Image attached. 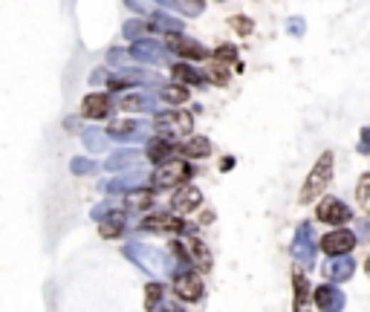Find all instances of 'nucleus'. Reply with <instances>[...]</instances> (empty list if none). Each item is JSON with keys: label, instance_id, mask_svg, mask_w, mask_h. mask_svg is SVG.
<instances>
[{"label": "nucleus", "instance_id": "1", "mask_svg": "<svg viewBox=\"0 0 370 312\" xmlns=\"http://www.w3.org/2000/svg\"><path fill=\"white\" fill-rule=\"evenodd\" d=\"M330 180H333V154L324 151L318 156V162L312 165V171H310V176L304 180V185H301V203L318 200L324 194V188L330 185Z\"/></svg>", "mask_w": 370, "mask_h": 312}, {"label": "nucleus", "instance_id": "2", "mask_svg": "<svg viewBox=\"0 0 370 312\" xmlns=\"http://www.w3.org/2000/svg\"><path fill=\"white\" fill-rule=\"evenodd\" d=\"M191 176H194V168L189 159H171V162L159 165V171L154 173V185L157 188H182V185H189Z\"/></svg>", "mask_w": 370, "mask_h": 312}, {"label": "nucleus", "instance_id": "3", "mask_svg": "<svg viewBox=\"0 0 370 312\" xmlns=\"http://www.w3.org/2000/svg\"><path fill=\"white\" fill-rule=\"evenodd\" d=\"M125 254L133 257V260L142 266L145 272H151V275H165V272L171 269L168 257H165L159 249H151V246H145V243H127V246H125Z\"/></svg>", "mask_w": 370, "mask_h": 312}, {"label": "nucleus", "instance_id": "4", "mask_svg": "<svg viewBox=\"0 0 370 312\" xmlns=\"http://www.w3.org/2000/svg\"><path fill=\"white\" fill-rule=\"evenodd\" d=\"M165 50L185 61H208V55H211L200 41L185 38L182 32H165Z\"/></svg>", "mask_w": 370, "mask_h": 312}, {"label": "nucleus", "instance_id": "5", "mask_svg": "<svg viewBox=\"0 0 370 312\" xmlns=\"http://www.w3.org/2000/svg\"><path fill=\"white\" fill-rule=\"evenodd\" d=\"M194 127V116L191 113H185V110H162L157 113V130H159V136H189Z\"/></svg>", "mask_w": 370, "mask_h": 312}, {"label": "nucleus", "instance_id": "6", "mask_svg": "<svg viewBox=\"0 0 370 312\" xmlns=\"http://www.w3.org/2000/svg\"><path fill=\"white\" fill-rule=\"evenodd\" d=\"M356 243H359V235H353V232H347V229H336V232L324 235V237L318 240V249H321L324 254H330V257H347V254L356 249Z\"/></svg>", "mask_w": 370, "mask_h": 312}, {"label": "nucleus", "instance_id": "7", "mask_svg": "<svg viewBox=\"0 0 370 312\" xmlns=\"http://www.w3.org/2000/svg\"><path fill=\"white\" fill-rule=\"evenodd\" d=\"M107 133H110V139H116V142H139V139H148L151 124L148 122L125 119V122H113L107 127Z\"/></svg>", "mask_w": 370, "mask_h": 312}, {"label": "nucleus", "instance_id": "8", "mask_svg": "<svg viewBox=\"0 0 370 312\" xmlns=\"http://www.w3.org/2000/svg\"><path fill=\"white\" fill-rule=\"evenodd\" d=\"M353 211L347 203H342L339 197H324L318 203V220L321 222H330V226H344V222H350Z\"/></svg>", "mask_w": 370, "mask_h": 312}, {"label": "nucleus", "instance_id": "9", "mask_svg": "<svg viewBox=\"0 0 370 312\" xmlns=\"http://www.w3.org/2000/svg\"><path fill=\"white\" fill-rule=\"evenodd\" d=\"M130 58L139 61V64H148V67H157L165 61V47L154 38H145V41H136L130 47Z\"/></svg>", "mask_w": 370, "mask_h": 312}, {"label": "nucleus", "instance_id": "10", "mask_svg": "<svg viewBox=\"0 0 370 312\" xmlns=\"http://www.w3.org/2000/svg\"><path fill=\"white\" fill-rule=\"evenodd\" d=\"M139 229L142 232H168V235H185L191 226L189 222H182V220H176V217H171V214H151V217H145L142 222H139Z\"/></svg>", "mask_w": 370, "mask_h": 312}, {"label": "nucleus", "instance_id": "11", "mask_svg": "<svg viewBox=\"0 0 370 312\" xmlns=\"http://www.w3.org/2000/svg\"><path fill=\"white\" fill-rule=\"evenodd\" d=\"M174 292H176V298H179V301H185V303H194V301H200V298H203V292H206V289H203V278L185 269L182 275H176V281H174Z\"/></svg>", "mask_w": 370, "mask_h": 312}, {"label": "nucleus", "instance_id": "12", "mask_svg": "<svg viewBox=\"0 0 370 312\" xmlns=\"http://www.w3.org/2000/svg\"><path fill=\"white\" fill-rule=\"evenodd\" d=\"M292 254L304 266H312V260H315V235H312L310 222H301V226H298V235H295V243H292Z\"/></svg>", "mask_w": 370, "mask_h": 312}, {"label": "nucleus", "instance_id": "13", "mask_svg": "<svg viewBox=\"0 0 370 312\" xmlns=\"http://www.w3.org/2000/svg\"><path fill=\"white\" fill-rule=\"evenodd\" d=\"M125 113H159V96L154 93H127L119 99Z\"/></svg>", "mask_w": 370, "mask_h": 312}, {"label": "nucleus", "instance_id": "14", "mask_svg": "<svg viewBox=\"0 0 370 312\" xmlns=\"http://www.w3.org/2000/svg\"><path fill=\"white\" fill-rule=\"evenodd\" d=\"M312 301H315V306L321 312H342L344 309V292L339 286H333V284H321L315 289Z\"/></svg>", "mask_w": 370, "mask_h": 312}, {"label": "nucleus", "instance_id": "15", "mask_svg": "<svg viewBox=\"0 0 370 312\" xmlns=\"http://www.w3.org/2000/svg\"><path fill=\"white\" fill-rule=\"evenodd\" d=\"M113 110V99L105 96V93H90L84 102H81V116L90 119V122H99V119H107Z\"/></svg>", "mask_w": 370, "mask_h": 312}, {"label": "nucleus", "instance_id": "16", "mask_svg": "<svg viewBox=\"0 0 370 312\" xmlns=\"http://www.w3.org/2000/svg\"><path fill=\"white\" fill-rule=\"evenodd\" d=\"M200 203H203V191H200V188L182 185V188H176V194H174V200H171V208H174L176 214H191Z\"/></svg>", "mask_w": 370, "mask_h": 312}, {"label": "nucleus", "instance_id": "17", "mask_svg": "<svg viewBox=\"0 0 370 312\" xmlns=\"http://www.w3.org/2000/svg\"><path fill=\"white\" fill-rule=\"evenodd\" d=\"M176 151H179V148L174 145V139H168V136H151L145 156H148L154 165H165V162H171V156H174Z\"/></svg>", "mask_w": 370, "mask_h": 312}, {"label": "nucleus", "instance_id": "18", "mask_svg": "<svg viewBox=\"0 0 370 312\" xmlns=\"http://www.w3.org/2000/svg\"><path fill=\"white\" fill-rule=\"evenodd\" d=\"M105 168H107V171H113V173H125V171H133V168H142V154L133 151V148L116 151V154L107 159V165H105Z\"/></svg>", "mask_w": 370, "mask_h": 312}, {"label": "nucleus", "instance_id": "19", "mask_svg": "<svg viewBox=\"0 0 370 312\" xmlns=\"http://www.w3.org/2000/svg\"><path fill=\"white\" fill-rule=\"evenodd\" d=\"M171 75L176 78V84H185V87H203V84L208 81V75L200 72V70H194L189 61L174 64V67H171Z\"/></svg>", "mask_w": 370, "mask_h": 312}, {"label": "nucleus", "instance_id": "20", "mask_svg": "<svg viewBox=\"0 0 370 312\" xmlns=\"http://www.w3.org/2000/svg\"><path fill=\"white\" fill-rule=\"evenodd\" d=\"M292 286H295V298H292V309L295 312H312V303H310V284L307 278L301 275V269L292 272Z\"/></svg>", "mask_w": 370, "mask_h": 312}, {"label": "nucleus", "instance_id": "21", "mask_svg": "<svg viewBox=\"0 0 370 312\" xmlns=\"http://www.w3.org/2000/svg\"><path fill=\"white\" fill-rule=\"evenodd\" d=\"M182 243H185V249H189V254H191V263L200 266L203 272H208L211 269V252H208V246L200 237H185Z\"/></svg>", "mask_w": 370, "mask_h": 312}, {"label": "nucleus", "instance_id": "22", "mask_svg": "<svg viewBox=\"0 0 370 312\" xmlns=\"http://www.w3.org/2000/svg\"><path fill=\"white\" fill-rule=\"evenodd\" d=\"M81 142H84V148L92 151V154H96V151H107V148H110V133L92 124V127H87V130L81 133Z\"/></svg>", "mask_w": 370, "mask_h": 312}, {"label": "nucleus", "instance_id": "23", "mask_svg": "<svg viewBox=\"0 0 370 312\" xmlns=\"http://www.w3.org/2000/svg\"><path fill=\"white\" fill-rule=\"evenodd\" d=\"M159 26L154 23V21H142V18H133V21H125V26H122V32H125V38L127 41H145L151 32H157Z\"/></svg>", "mask_w": 370, "mask_h": 312}, {"label": "nucleus", "instance_id": "24", "mask_svg": "<svg viewBox=\"0 0 370 312\" xmlns=\"http://www.w3.org/2000/svg\"><path fill=\"white\" fill-rule=\"evenodd\" d=\"M179 154L185 159H203V156L211 154V139L208 136H191V139H185L179 145Z\"/></svg>", "mask_w": 370, "mask_h": 312}, {"label": "nucleus", "instance_id": "25", "mask_svg": "<svg viewBox=\"0 0 370 312\" xmlns=\"http://www.w3.org/2000/svg\"><path fill=\"white\" fill-rule=\"evenodd\" d=\"M324 272H327L330 281L342 284V281H347V278L356 272V263L350 260V254H347V257H336V260H330L327 266H324Z\"/></svg>", "mask_w": 370, "mask_h": 312}, {"label": "nucleus", "instance_id": "26", "mask_svg": "<svg viewBox=\"0 0 370 312\" xmlns=\"http://www.w3.org/2000/svg\"><path fill=\"white\" fill-rule=\"evenodd\" d=\"M157 96H159V102H165L171 107H182L185 102L191 99V93H189V87H185V84H165Z\"/></svg>", "mask_w": 370, "mask_h": 312}, {"label": "nucleus", "instance_id": "27", "mask_svg": "<svg viewBox=\"0 0 370 312\" xmlns=\"http://www.w3.org/2000/svg\"><path fill=\"white\" fill-rule=\"evenodd\" d=\"M125 232V211H113V214H107L105 220H99V235L105 237V240H113V237H119Z\"/></svg>", "mask_w": 370, "mask_h": 312}, {"label": "nucleus", "instance_id": "28", "mask_svg": "<svg viewBox=\"0 0 370 312\" xmlns=\"http://www.w3.org/2000/svg\"><path fill=\"white\" fill-rule=\"evenodd\" d=\"M154 205V191L151 188H136L125 194V211H148Z\"/></svg>", "mask_w": 370, "mask_h": 312}, {"label": "nucleus", "instance_id": "29", "mask_svg": "<svg viewBox=\"0 0 370 312\" xmlns=\"http://www.w3.org/2000/svg\"><path fill=\"white\" fill-rule=\"evenodd\" d=\"M159 29H165V32H182V18H174V15H168V12H154V18H151Z\"/></svg>", "mask_w": 370, "mask_h": 312}, {"label": "nucleus", "instance_id": "30", "mask_svg": "<svg viewBox=\"0 0 370 312\" xmlns=\"http://www.w3.org/2000/svg\"><path fill=\"white\" fill-rule=\"evenodd\" d=\"M206 75H208V81H211V84H217V87H226V84H228V78H231L228 67H226V64H220V61H211Z\"/></svg>", "mask_w": 370, "mask_h": 312}, {"label": "nucleus", "instance_id": "31", "mask_svg": "<svg viewBox=\"0 0 370 312\" xmlns=\"http://www.w3.org/2000/svg\"><path fill=\"white\" fill-rule=\"evenodd\" d=\"M162 301H165V286L148 284L145 286V309H157V306H162Z\"/></svg>", "mask_w": 370, "mask_h": 312}, {"label": "nucleus", "instance_id": "32", "mask_svg": "<svg viewBox=\"0 0 370 312\" xmlns=\"http://www.w3.org/2000/svg\"><path fill=\"white\" fill-rule=\"evenodd\" d=\"M356 200H359L361 211L370 217V173H364L361 180H359V185H356Z\"/></svg>", "mask_w": 370, "mask_h": 312}, {"label": "nucleus", "instance_id": "33", "mask_svg": "<svg viewBox=\"0 0 370 312\" xmlns=\"http://www.w3.org/2000/svg\"><path fill=\"white\" fill-rule=\"evenodd\" d=\"M228 23H231V29H235L238 35H243V38L255 32V21H252V18H246V15H231V18H228Z\"/></svg>", "mask_w": 370, "mask_h": 312}, {"label": "nucleus", "instance_id": "34", "mask_svg": "<svg viewBox=\"0 0 370 312\" xmlns=\"http://www.w3.org/2000/svg\"><path fill=\"white\" fill-rule=\"evenodd\" d=\"M179 15L185 18H197L203 12V0H176V6H174Z\"/></svg>", "mask_w": 370, "mask_h": 312}, {"label": "nucleus", "instance_id": "35", "mask_svg": "<svg viewBox=\"0 0 370 312\" xmlns=\"http://www.w3.org/2000/svg\"><path fill=\"white\" fill-rule=\"evenodd\" d=\"M214 61L220 64H231V61H238V47H231V43H220V47L211 53Z\"/></svg>", "mask_w": 370, "mask_h": 312}, {"label": "nucleus", "instance_id": "36", "mask_svg": "<svg viewBox=\"0 0 370 312\" xmlns=\"http://www.w3.org/2000/svg\"><path fill=\"white\" fill-rule=\"evenodd\" d=\"M70 171H73V173H78V176H84V173H96V171H99V165L92 162V159L75 156V159H70Z\"/></svg>", "mask_w": 370, "mask_h": 312}, {"label": "nucleus", "instance_id": "37", "mask_svg": "<svg viewBox=\"0 0 370 312\" xmlns=\"http://www.w3.org/2000/svg\"><path fill=\"white\" fill-rule=\"evenodd\" d=\"M127 61H130V53H125V50H119V47H113L110 53H107V64H113V67H127Z\"/></svg>", "mask_w": 370, "mask_h": 312}, {"label": "nucleus", "instance_id": "38", "mask_svg": "<svg viewBox=\"0 0 370 312\" xmlns=\"http://www.w3.org/2000/svg\"><path fill=\"white\" fill-rule=\"evenodd\" d=\"M154 4L157 0H125V6L139 12V15H145V12H154Z\"/></svg>", "mask_w": 370, "mask_h": 312}, {"label": "nucleus", "instance_id": "39", "mask_svg": "<svg viewBox=\"0 0 370 312\" xmlns=\"http://www.w3.org/2000/svg\"><path fill=\"white\" fill-rule=\"evenodd\" d=\"M287 29H290V35L301 38V35L307 32V23H304V18H290V21H287Z\"/></svg>", "mask_w": 370, "mask_h": 312}, {"label": "nucleus", "instance_id": "40", "mask_svg": "<svg viewBox=\"0 0 370 312\" xmlns=\"http://www.w3.org/2000/svg\"><path fill=\"white\" fill-rule=\"evenodd\" d=\"M107 81H110V78H107V70H102V67L90 72V84H92V87H96V84H107Z\"/></svg>", "mask_w": 370, "mask_h": 312}, {"label": "nucleus", "instance_id": "41", "mask_svg": "<svg viewBox=\"0 0 370 312\" xmlns=\"http://www.w3.org/2000/svg\"><path fill=\"white\" fill-rule=\"evenodd\" d=\"M359 151H361V154H370V127L361 130V136H359Z\"/></svg>", "mask_w": 370, "mask_h": 312}, {"label": "nucleus", "instance_id": "42", "mask_svg": "<svg viewBox=\"0 0 370 312\" xmlns=\"http://www.w3.org/2000/svg\"><path fill=\"white\" fill-rule=\"evenodd\" d=\"M359 240H370V217L359 226Z\"/></svg>", "mask_w": 370, "mask_h": 312}, {"label": "nucleus", "instance_id": "43", "mask_svg": "<svg viewBox=\"0 0 370 312\" xmlns=\"http://www.w3.org/2000/svg\"><path fill=\"white\" fill-rule=\"evenodd\" d=\"M64 130H67V133H75V130H78V119H75V116H67V119H64Z\"/></svg>", "mask_w": 370, "mask_h": 312}, {"label": "nucleus", "instance_id": "44", "mask_svg": "<svg viewBox=\"0 0 370 312\" xmlns=\"http://www.w3.org/2000/svg\"><path fill=\"white\" fill-rule=\"evenodd\" d=\"M200 222H203V226H208V222H214V211H203V214H200Z\"/></svg>", "mask_w": 370, "mask_h": 312}, {"label": "nucleus", "instance_id": "45", "mask_svg": "<svg viewBox=\"0 0 370 312\" xmlns=\"http://www.w3.org/2000/svg\"><path fill=\"white\" fill-rule=\"evenodd\" d=\"M159 312H182V309H179L176 303H165V301H162V306H159Z\"/></svg>", "mask_w": 370, "mask_h": 312}, {"label": "nucleus", "instance_id": "46", "mask_svg": "<svg viewBox=\"0 0 370 312\" xmlns=\"http://www.w3.org/2000/svg\"><path fill=\"white\" fill-rule=\"evenodd\" d=\"M157 4H162V6H171V9H174V6H176V0H157Z\"/></svg>", "mask_w": 370, "mask_h": 312}, {"label": "nucleus", "instance_id": "47", "mask_svg": "<svg viewBox=\"0 0 370 312\" xmlns=\"http://www.w3.org/2000/svg\"><path fill=\"white\" fill-rule=\"evenodd\" d=\"M364 269H367V278H370V257L364 260Z\"/></svg>", "mask_w": 370, "mask_h": 312}]
</instances>
